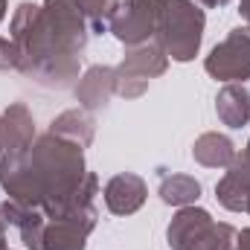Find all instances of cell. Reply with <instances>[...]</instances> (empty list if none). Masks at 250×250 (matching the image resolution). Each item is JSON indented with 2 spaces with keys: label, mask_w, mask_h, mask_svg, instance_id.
<instances>
[{
  "label": "cell",
  "mask_w": 250,
  "mask_h": 250,
  "mask_svg": "<svg viewBox=\"0 0 250 250\" xmlns=\"http://www.w3.org/2000/svg\"><path fill=\"white\" fill-rule=\"evenodd\" d=\"M204 70L218 79V82H248L250 79V29L248 26H236L230 29V35L215 44L204 62Z\"/></svg>",
  "instance_id": "7"
},
{
  "label": "cell",
  "mask_w": 250,
  "mask_h": 250,
  "mask_svg": "<svg viewBox=\"0 0 250 250\" xmlns=\"http://www.w3.org/2000/svg\"><path fill=\"white\" fill-rule=\"evenodd\" d=\"M239 15L245 18V23H248V29H250V0H242L239 3Z\"/></svg>",
  "instance_id": "24"
},
{
  "label": "cell",
  "mask_w": 250,
  "mask_h": 250,
  "mask_svg": "<svg viewBox=\"0 0 250 250\" xmlns=\"http://www.w3.org/2000/svg\"><path fill=\"white\" fill-rule=\"evenodd\" d=\"M236 250H250V227H245V230L236 236Z\"/></svg>",
  "instance_id": "22"
},
{
  "label": "cell",
  "mask_w": 250,
  "mask_h": 250,
  "mask_svg": "<svg viewBox=\"0 0 250 250\" xmlns=\"http://www.w3.org/2000/svg\"><path fill=\"white\" fill-rule=\"evenodd\" d=\"M50 134L62 137V140H70L82 148H87L93 143V134H96V123L93 117L84 111V108H73V111H64L59 114L53 125H50Z\"/></svg>",
  "instance_id": "17"
},
{
  "label": "cell",
  "mask_w": 250,
  "mask_h": 250,
  "mask_svg": "<svg viewBox=\"0 0 250 250\" xmlns=\"http://www.w3.org/2000/svg\"><path fill=\"white\" fill-rule=\"evenodd\" d=\"M146 198H148V184L134 172L114 175L105 184V207L114 215H134L146 204Z\"/></svg>",
  "instance_id": "11"
},
{
  "label": "cell",
  "mask_w": 250,
  "mask_h": 250,
  "mask_svg": "<svg viewBox=\"0 0 250 250\" xmlns=\"http://www.w3.org/2000/svg\"><path fill=\"white\" fill-rule=\"evenodd\" d=\"M114 70H117V93L123 99H140L148 90V82L169 70V56L157 41H148L140 47H128L125 59Z\"/></svg>",
  "instance_id": "4"
},
{
  "label": "cell",
  "mask_w": 250,
  "mask_h": 250,
  "mask_svg": "<svg viewBox=\"0 0 250 250\" xmlns=\"http://www.w3.org/2000/svg\"><path fill=\"white\" fill-rule=\"evenodd\" d=\"M6 6H9V3H6V0H0V23H3V18H6Z\"/></svg>",
  "instance_id": "26"
},
{
  "label": "cell",
  "mask_w": 250,
  "mask_h": 250,
  "mask_svg": "<svg viewBox=\"0 0 250 250\" xmlns=\"http://www.w3.org/2000/svg\"><path fill=\"white\" fill-rule=\"evenodd\" d=\"M204 26H207V15H204V9L198 3H192V0H166V6L160 12V21H157L154 41L163 47V53L172 62L187 64L201 50Z\"/></svg>",
  "instance_id": "3"
},
{
  "label": "cell",
  "mask_w": 250,
  "mask_h": 250,
  "mask_svg": "<svg viewBox=\"0 0 250 250\" xmlns=\"http://www.w3.org/2000/svg\"><path fill=\"white\" fill-rule=\"evenodd\" d=\"M35 140H38V134H35V117L29 114V108L23 102H12L0 114V146H3V154L23 151Z\"/></svg>",
  "instance_id": "10"
},
{
  "label": "cell",
  "mask_w": 250,
  "mask_h": 250,
  "mask_svg": "<svg viewBox=\"0 0 250 250\" xmlns=\"http://www.w3.org/2000/svg\"><path fill=\"white\" fill-rule=\"evenodd\" d=\"M163 6H166V0H125L114 12L108 29L125 47L148 44L157 32V21H160Z\"/></svg>",
  "instance_id": "6"
},
{
  "label": "cell",
  "mask_w": 250,
  "mask_h": 250,
  "mask_svg": "<svg viewBox=\"0 0 250 250\" xmlns=\"http://www.w3.org/2000/svg\"><path fill=\"white\" fill-rule=\"evenodd\" d=\"M0 157H3V146H0Z\"/></svg>",
  "instance_id": "28"
},
{
  "label": "cell",
  "mask_w": 250,
  "mask_h": 250,
  "mask_svg": "<svg viewBox=\"0 0 250 250\" xmlns=\"http://www.w3.org/2000/svg\"><path fill=\"white\" fill-rule=\"evenodd\" d=\"M215 198L230 212H248L250 201V163L236 154V160L227 166V175L215 184Z\"/></svg>",
  "instance_id": "12"
},
{
  "label": "cell",
  "mask_w": 250,
  "mask_h": 250,
  "mask_svg": "<svg viewBox=\"0 0 250 250\" xmlns=\"http://www.w3.org/2000/svg\"><path fill=\"white\" fill-rule=\"evenodd\" d=\"M9 41L18 50V70L47 87H67L79 79V59L64 53L41 26V6L21 3L9 23Z\"/></svg>",
  "instance_id": "2"
},
{
  "label": "cell",
  "mask_w": 250,
  "mask_h": 250,
  "mask_svg": "<svg viewBox=\"0 0 250 250\" xmlns=\"http://www.w3.org/2000/svg\"><path fill=\"white\" fill-rule=\"evenodd\" d=\"M157 195L169 207H192L201 198V184L192 175H163Z\"/></svg>",
  "instance_id": "18"
},
{
  "label": "cell",
  "mask_w": 250,
  "mask_h": 250,
  "mask_svg": "<svg viewBox=\"0 0 250 250\" xmlns=\"http://www.w3.org/2000/svg\"><path fill=\"white\" fill-rule=\"evenodd\" d=\"M0 70H18V50L9 38H0Z\"/></svg>",
  "instance_id": "21"
},
{
  "label": "cell",
  "mask_w": 250,
  "mask_h": 250,
  "mask_svg": "<svg viewBox=\"0 0 250 250\" xmlns=\"http://www.w3.org/2000/svg\"><path fill=\"white\" fill-rule=\"evenodd\" d=\"M212 224V215L204 209V207H181L178 215L172 218L169 230H166V242L172 250H187L207 227Z\"/></svg>",
  "instance_id": "14"
},
{
  "label": "cell",
  "mask_w": 250,
  "mask_h": 250,
  "mask_svg": "<svg viewBox=\"0 0 250 250\" xmlns=\"http://www.w3.org/2000/svg\"><path fill=\"white\" fill-rule=\"evenodd\" d=\"M3 212H6V221L12 227H18L23 248L26 250H44V230H47L44 209L26 207V204H18V201L9 198V201H3Z\"/></svg>",
  "instance_id": "13"
},
{
  "label": "cell",
  "mask_w": 250,
  "mask_h": 250,
  "mask_svg": "<svg viewBox=\"0 0 250 250\" xmlns=\"http://www.w3.org/2000/svg\"><path fill=\"white\" fill-rule=\"evenodd\" d=\"M114 93H117V70H114V67H105V64L87 67V70L82 73V79L76 82L79 108H84L87 114L105 108Z\"/></svg>",
  "instance_id": "9"
},
{
  "label": "cell",
  "mask_w": 250,
  "mask_h": 250,
  "mask_svg": "<svg viewBox=\"0 0 250 250\" xmlns=\"http://www.w3.org/2000/svg\"><path fill=\"white\" fill-rule=\"evenodd\" d=\"M96 207H82L73 209L62 218H53L44 230V250H84L87 248V236L96 227Z\"/></svg>",
  "instance_id": "8"
},
{
  "label": "cell",
  "mask_w": 250,
  "mask_h": 250,
  "mask_svg": "<svg viewBox=\"0 0 250 250\" xmlns=\"http://www.w3.org/2000/svg\"><path fill=\"white\" fill-rule=\"evenodd\" d=\"M215 114L218 120L227 125V128H242V125L250 123V90L245 84H224L215 96Z\"/></svg>",
  "instance_id": "16"
},
{
  "label": "cell",
  "mask_w": 250,
  "mask_h": 250,
  "mask_svg": "<svg viewBox=\"0 0 250 250\" xmlns=\"http://www.w3.org/2000/svg\"><path fill=\"white\" fill-rule=\"evenodd\" d=\"M6 227H9V221H6V212H3V204H0V242H6Z\"/></svg>",
  "instance_id": "25"
},
{
  "label": "cell",
  "mask_w": 250,
  "mask_h": 250,
  "mask_svg": "<svg viewBox=\"0 0 250 250\" xmlns=\"http://www.w3.org/2000/svg\"><path fill=\"white\" fill-rule=\"evenodd\" d=\"M248 212H250V201H248Z\"/></svg>",
  "instance_id": "29"
},
{
  "label": "cell",
  "mask_w": 250,
  "mask_h": 250,
  "mask_svg": "<svg viewBox=\"0 0 250 250\" xmlns=\"http://www.w3.org/2000/svg\"><path fill=\"white\" fill-rule=\"evenodd\" d=\"M236 227L224 221H212L187 250H236Z\"/></svg>",
  "instance_id": "19"
},
{
  "label": "cell",
  "mask_w": 250,
  "mask_h": 250,
  "mask_svg": "<svg viewBox=\"0 0 250 250\" xmlns=\"http://www.w3.org/2000/svg\"><path fill=\"white\" fill-rule=\"evenodd\" d=\"M242 157H245V160H248V163H250V140H248V146L242 148Z\"/></svg>",
  "instance_id": "27"
},
{
  "label": "cell",
  "mask_w": 250,
  "mask_h": 250,
  "mask_svg": "<svg viewBox=\"0 0 250 250\" xmlns=\"http://www.w3.org/2000/svg\"><path fill=\"white\" fill-rule=\"evenodd\" d=\"M0 187L12 201L38 207L53 221L90 207L99 178L87 169L82 146L47 131L29 148L0 157Z\"/></svg>",
  "instance_id": "1"
},
{
  "label": "cell",
  "mask_w": 250,
  "mask_h": 250,
  "mask_svg": "<svg viewBox=\"0 0 250 250\" xmlns=\"http://www.w3.org/2000/svg\"><path fill=\"white\" fill-rule=\"evenodd\" d=\"M192 3H198V6H207V9H218V6H227L230 0H192Z\"/></svg>",
  "instance_id": "23"
},
{
  "label": "cell",
  "mask_w": 250,
  "mask_h": 250,
  "mask_svg": "<svg viewBox=\"0 0 250 250\" xmlns=\"http://www.w3.org/2000/svg\"><path fill=\"white\" fill-rule=\"evenodd\" d=\"M120 3L123 0H79V6H82V12L87 18L90 29H96V32H105V26L111 23V18L120 9Z\"/></svg>",
  "instance_id": "20"
},
{
  "label": "cell",
  "mask_w": 250,
  "mask_h": 250,
  "mask_svg": "<svg viewBox=\"0 0 250 250\" xmlns=\"http://www.w3.org/2000/svg\"><path fill=\"white\" fill-rule=\"evenodd\" d=\"M41 26L64 53L76 56L87 47V18L79 0H44L41 3Z\"/></svg>",
  "instance_id": "5"
},
{
  "label": "cell",
  "mask_w": 250,
  "mask_h": 250,
  "mask_svg": "<svg viewBox=\"0 0 250 250\" xmlns=\"http://www.w3.org/2000/svg\"><path fill=\"white\" fill-rule=\"evenodd\" d=\"M192 157L195 163L207 166V169H227L233 160H236V143L227 137V134H218V131H207L195 140L192 146Z\"/></svg>",
  "instance_id": "15"
}]
</instances>
